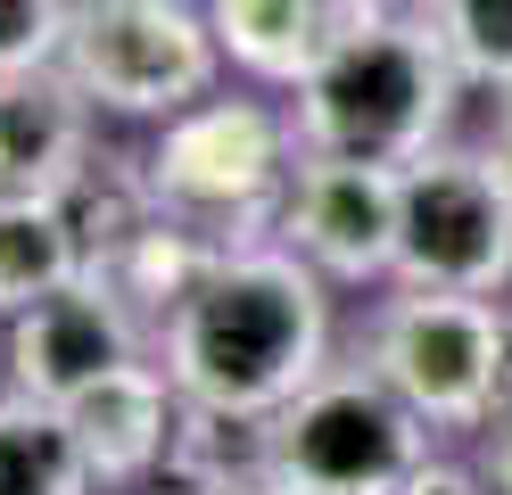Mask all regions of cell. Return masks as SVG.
Listing matches in <instances>:
<instances>
[{
	"instance_id": "obj_17",
	"label": "cell",
	"mask_w": 512,
	"mask_h": 495,
	"mask_svg": "<svg viewBox=\"0 0 512 495\" xmlns=\"http://www.w3.org/2000/svg\"><path fill=\"white\" fill-rule=\"evenodd\" d=\"M471 91H512V0H422Z\"/></svg>"
},
{
	"instance_id": "obj_23",
	"label": "cell",
	"mask_w": 512,
	"mask_h": 495,
	"mask_svg": "<svg viewBox=\"0 0 512 495\" xmlns=\"http://www.w3.org/2000/svg\"><path fill=\"white\" fill-rule=\"evenodd\" d=\"M232 495H306V487H290V479H273V471H265V479H248V487H232Z\"/></svg>"
},
{
	"instance_id": "obj_13",
	"label": "cell",
	"mask_w": 512,
	"mask_h": 495,
	"mask_svg": "<svg viewBox=\"0 0 512 495\" xmlns=\"http://www.w3.org/2000/svg\"><path fill=\"white\" fill-rule=\"evenodd\" d=\"M58 215H67L75 248H83V273H108V264L166 215V198H157V182H149V157L91 141V157L67 174V190H58Z\"/></svg>"
},
{
	"instance_id": "obj_8",
	"label": "cell",
	"mask_w": 512,
	"mask_h": 495,
	"mask_svg": "<svg viewBox=\"0 0 512 495\" xmlns=\"http://www.w3.org/2000/svg\"><path fill=\"white\" fill-rule=\"evenodd\" d=\"M273 240H290L331 289L397 281V165L306 149Z\"/></svg>"
},
{
	"instance_id": "obj_6",
	"label": "cell",
	"mask_w": 512,
	"mask_h": 495,
	"mask_svg": "<svg viewBox=\"0 0 512 495\" xmlns=\"http://www.w3.org/2000/svg\"><path fill=\"white\" fill-rule=\"evenodd\" d=\"M512 281V174L496 141H438L397 165V289L496 297Z\"/></svg>"
},
{
	"instance_id": "obj_10",
	"label": "cell",
	"mask_w": 512,
	"mask_h": 495,
	"mask_svg": "<svg viewBox=\"0 0 512 495\" xmlns=\"http://www.w3.org/2000/svg\"><path fill=\"white\" fill-rule=\"evenodd\" d=\"M67 421H75V446L100 479V495H141L182 421V388L166 372V355H133L108 380H91L83 396H67Z\"/></svg>"
},
{
	"instance_id": "obj_4",
	"label": "cell",
	"mask_w": 512,
	"mask_h": 495,
	"mask_svg": "<svg viewBox=\"0 0 512 495\" xmlns=\"http://www.w3.org/2000/svg\"><path fill=\"white\" fill-rule=\"evenodd\" d=\"M265 438H273V479L306 495H405L413 471L430 462L438 429L389 388L372 355H347V363H323L265 421Z\"/></svg>"
},
{
	"instance_id": "obj_5",
	"label": "cell",
	"mask_w": 512,
	"mask_h": 495,
	"mask_svg": "<svg viewBox=\"0 0 512 495\" xmlns=\"http://www.w3.org/2000/svg\"><path fill=\"white\" fill-rule=\"evenodd\" d=\"M58 66L100 116L166 124L223 83V42L207 0H75Z\"/></svg>"
},
{
	"instance_id": "obj_22",
	"label": "cell",
	"mask_w": 512,
	"mask_h": 495,
	"mask_svg": "<svg viewBox=\"0 0 512 495\" xmlns=\"http://www.w3.org/2000/svg\"><path fill=\"white\" fill-rule=\"evenodd\" d=\"M496 157H504V174H512V91L496 99Z\"/></svg>"
},
{
	"instance_id": "obj_3",
	"label": "cell",
	"mask_w": 512,
	"mask_h": 495,
	"mask_svg": "<svg viewBox=\"0 0 512 495\" xmlns=\"http://www.w3.org/2000/svg\"><path fill=\"white\" fill-rule=\"evenodd\" d=\"M298 157H306L298 108H273V99H256V91H207V99H190L182 116L157 124L149 182L182 223H199L207 240L248 248V240H273L281 198L298 182Z\"/></svg>"
},
{
	"instance_id": "obj_12",
	"label": "cell",
	"mask_w": 512,
	"mask_h": 495,
	"mask_svg": "<svg viewBox=\"0 0 512 495\" xmlns=\"http://www.w3.org/2000/svg\"><path fill=\"white\" fill-rule=\"evenodd\" d=\"M223 58L265 91H298L331 42L364 17V0H207Z\"/></svg>"
},
{
	"instance_id": "obj_7",
	"label": "cell",
	"mask_w": 512,
	"mask_h": 495,
	"mask_svg": "<svg viewBox=\"0 0 512 495\" xmlns=\"http://www.w3.org/2000/svg\"><path fill=\"white\" fill-rule=\"evenodd\" d=\"M364 355L389 372V388L446 429H488V372H496V297L463 289H397L372 314Z\"/></svg>"
},
{
	"instance_id": "obj_9",
	"label": "cell",
	"mask_w": 512,
	"mask_h": 495,
	"mask_svg": "<svg viewBox=\"0 0 512 495\" xmlns=\"http://www.w3.org/2000/svg\"><path fill=\"white\" fill-rule=\"evenodd\" d=\"M157 355L149 347V314L124 297L108 273H75L50 297H34L25 314H9V388L67 405L91 380H108L116 363Z\"/></svg>"
},
{
	"instance_id": "obj_21",
	"label": "cell",
	"mask_w": 512,
	"mask_h": 495,
	"mask_svg": "<svg viewBox=\"0 0 512 495\" xmlns=\"http://www.w3.org/2000/svg\"><path fill=\"white\" fill-rule=\"evenodd\" d=\"M479 471L496 479V495H512V421H504V429H488V454H479Z\"/></svg>"
},
{
	"instance_id": "obj_24",
	"label": "cell",
	"mask_w": 512,
	"mask_h": 495,
	"mask_svg": "<svg viewBox=\"0 0 512 495\" xmlns=\"http://www.w3.org/2000/svg\"><path fill=\"white\" fill-rule=\"evenodd\" d=\"M364 9H422V0H364Z\"/></svg>"
},
{
	"instance_id": "obj_18",
	"label": "cell",
	"mask_w": 512,
	"mask_h": 495,
	"mask_svg": "<svg viewBox=\"0 0 512 495\" xmlns=\"http://www.w3.org/2000/svg\"><path fill=\"white\" fill-rule=\"evenodd\" d=\"M67 17H75V0H0V75L50 66L67 50Z\"/></svg>"
},
{
	"instance_id": "obj_14",
	"label": "cell",
	"mask_w": 512,
	"mask_h": 495,
	"mask_svg": "<svg viewBox=\"0 0 512 495\" xmlns=\"http://www.w3.org/2000/svg\"><path fill=\"white\" fill-rule=\"evenodd\" d=\"M273 421V413H265ZM256 413H223V405H199V396H182V421L166 454H157V471L141 495H232L248 479L273 471V438Z\"/></svg>"
},
{
	"instance_id": "obj_16",
	"label": "cell",
	"mask_w": 512,
	"mask_h": 495,
	"mask_svg": "<svg viewBox=\"0 0 512 495\" xmlns=\"http://www.w3.org/2000/svg\"><path fill=\"white\" fill-rule=\"evenodd\" d=\"M75 273H83V248L58 215V198H0V322Z\"/></svg>"
},
{
	"instance_id": "obj_19",
	"label": "cell",
	"mask_w": 512,
	"mask_h": 495,
	"mask_svg": "<svg viewBox=\"0 0 512 495\" xmlns=\"http://www.w3.org/2000/svg\"><path fill=\"white\" fill-rule=\"evenodd\" d=\"M405 495H496V479L479 471V462H446V454H430L422 471H413Z\"/></svg>"
},
{
	"instance_id": "obj_15",
	"label": "cell",
	"mask_w": 512,
	"mask_h": 495,
	"mask_svg": "<svg viewBox=\"0 0 512 495\" xmlns=\"http://www.w3.org/2000/svg\"><path fill=\"white\" fill-rule=\"evenodd\" d=\"M0 495H100L67 405L25 396V388L0 396Z\"/></svg>"
},
{
	"instance_id": "obj_11",
	"label": "cell",
	"mask_w": 512,
	"mask_h": 495,
	"mask_svg": "<svg viewBox=\"0 0 512 495\" xmlns=\"http://www.w3.org/2000/svg\"><path fill=\"white\" fill-rule=\"evenodd\" d=\"M91 99L67 66H17L0 75V198H58L91 157Z\"/></svg>"
},
{
	"instance_id": "obj_2",
	"label": "cell",
	"mask_w": 512,
	"mask_h": 495,
	"mask_svg": "<svg viewBox=\"0 0 512 495\" xmlns=\"http://www.w3.org/2000/svg\"><path fill=\"white\" fill-rule=\"evenodd\" d=\"M463 91L471 83L446 50V33L430 25V9H364L331 42V58L290 91V108L306 149L413 165L455 132Z\"/></svg>"
},
{
	"instance_id": "obj_1",
	"label": "cell",
	"mask_w": 512,
	"mask_h": 495,
	"mask_svg": "<svg viewBox=\"0 0 512 495\" xmlns=\"http://www.w3.org/2000/svg\"><path fill=\"white\" fill-rule=\"evenodd\" d=\"M157 355L182 396L265 421L331 363V281L290 240L223 248L157 322Z\"/></svg>"
},
{
	"instance_id": "obj_20",
	"label": "cell",
	"mask_w": 512,
	"mask_h": 495,
	"mask_svg": "<svg viewBox=\"0 0 512 495\" xmlns=\"http://www.w3.org/2000/svg\"><path fill=\"white\" fill-rule=\"evenodd\" d=\"M512 421V306H496V372H488V429Z\"/></svg>"
}]
</instances>
